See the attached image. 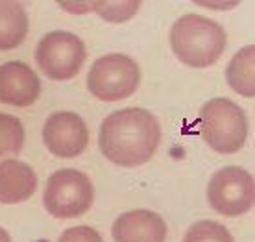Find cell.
<instances>
[{"label": "cell", "mask_w": 255, "mask_h": 242, "mask_svg": "<svg viewBox=\"0 0 255 242\" xmlns=\"http://www.w3.org/2000/svg\"><path fill=\"white\" fill-rule=\"evenodd\" d=\"M159 142V122L142 108H126L111 113L104 119L98 135L100 152L111 163L124 168L148 163Z\"/></svg>", "instance_id": "6da1fadb"}, {"label": "cell", "mask_w": 255, "mask_h": 242, "mask_svg": "<svg viewBox=\"0 0 255 242\" xmlns=\"http://www.w3.org/2000/svg\"><path fill=\"white\" fill-rule=\"evenodd\" d=\"M228 45V35L217 20L202 15H183L170 30V46L187 67L205 69L217 63Z\"/></svg>", "instance_id": "7a4b0ae2"}, {"label": "cell", "mask_w": 255, "mask_h": 242, "mask_svg": "<svg viewBox=\"0 0 255 242\" xmlns=\"http://www.w3.org/2000/svg\"><path fill=\"white\" fill-rule=\"evenodd\" d=\"M200 135L217 153H237L248 137L246 113L230 98H213L200 113Z\"/></svg>", "instance_id": "3957f363"}, {"label": "cell", "mask_w": 255, "mask_h": 242, "mask_svg": "<svg viewBox=\"0 0 255 242\" xmlns=\"http://www.w3.org/2000/svg\"><path fill=\"white\" fill-rule=\"evenodd\" d=\"M95 202V187L87 174L76 168H61L48 178L43 192L46 211L56 218H78Z\"/></svg>", "instance_id": "277c9868"}, {"label": "cell", "mask_w": 255, "mask_h": 242, "mask_svg": "<svg viewBox=\"0 0 255 242\" xmlns=\"http://www.w3.org/2000/svg\"><path fill=\"white\" fill-rule=\"evenodd\" d=\"M140 69L129 56L108 54L93 63L87 74V89L102 102H121L139 89Z\"/></svg>", "instance_id": "5b68a950"}, {"label": "cell", "mask_w": 255, "mask_h": 242, "mask_svg": "<svg viewBox=\"0 0 255 242\" xmlns=\"http://www.w3.org/2000/svg\"><path fill=\"white\" fill-rule=\"evenodd\" d=\"M87 50L78 35L63 30L46 33L35 48V63L54 82H67L80 74Z\"/></svg>", "instance_id": "8992f818"}, {"label": "cell", "mask_w": 255, "mask_h": 242, "mask_svg": "<svg viewBox=\"0 0 255 242\" xmlns=\"http://www.w3.org/2000/svg\"><path fill=\"white\" fill-rule=\"evenodd\" d=\"M254 178L241 166H224L207 185L211 209L224 217H241L254 205Z\"/></svg>", "instance_id": "52a82bcc"}, {"label": "cell", "mask_w": 255, "mask_h": 242, "mask_svg": "<svg viewBox=\"0 0 255 242\" xmlns=\"http://www.w3.org/2000/svg\"><path fill=\"white\" fill-rule=\"evenodd\" d=\"M43 140L48 152L61 159H72L89 144V129L83 119L72 111H58L46 119Z\"/></svg>", "instance_id": "ba28073f"}, {"label": "cell", "mask_w": 255, "mask_h": 242, "mask_svg": "<svg viewBox=\"0 0 255 242\" xmlns=\"http://www.w3.org/2000/svg\"><path fill=\"white\" fill-rule=\"evenodd\" d=\"M41 95V82L35 70L24 61L0 65V104L11 108H28Z\"/></svg>", "instance_id": "9c48e42d"}, {"label": "cell", "mask_w": 255, "mask_h": 242, "mask_svg": "<svg viewBox=\"0 0 255 242\" xmlns=\"http://www.w3.org/2000/svg\"><path fill=\"white\" fill-rule=\"evenodd\" d=\"M111 233L115 242H165L166 224L153 211L133 209L117 218Z\"/></svg>", "instance_id": "30bf717a"}, {"label": "cell", "mask_w": 255, "mask_h": 242, "mask_svg": "<svg viewBox=\"0 0 255 242\" xmlns=\"http://www.w3.org/2000/svg\"><path fill=\"white\" fill-rule=\"evenodd\" d=\"M37 191V176L30 165L17 159L0 163V204L15 205L26 202Z\"/></svg>", "instance_id": "8fae6325"}, {"label": "cell", "mask_w": 255, "mask_h": 242, "mask_svg": "<svg viewBox=\"0 0 255 242\" xmlns=\"http://www.w3.org/2000/svg\"><path fill=\"white\" fill-rule=\"evenodd\" d=\"M28 35V15L20 2L0 0V52L15 50Z\"/></svg>", "instance_id": "7c38bea8"}, {"label": "cell", "mask_w": 255, "mask_h": 242, "mask_svg": "<svg viewBox=\"0 0 255 242\" xmlns=\"http://www.w3.org/2000/svg\"><path fill=\"white\" fill-rule=\"evenodd\" d=\"M255 46L248 45L237 52L226 69V80L230 87L241 96L252 98L255 95Z\"/></svg>", "instance_id": "4fadbf2b"}, {"label": "cell", "mask_w": 255, "mask_h": 242, "mask_svg": "<svg viewBox=\"0 0 255 242\" xmlns=\"http://www.w3.org/2000/svg\"><path fill=\"white\" fill-rule=\"evenodd\" d=\"M24 146V126L13 115L0 113V159L17 155Z\"/></svg>", "instance_id": "5bb4252c"}, {"label": "cell", "mask_w": 255, "mask_h": 242, "mask_svg": "<svg viewBox=\"0 0 255 242\" xmlns=\"http://www.w3.org/2000/svg\"><path fill=\"white\" fill-rule=\"evenodd\" d=\"M183 242H233V235L224 224L200 220L187 230Z\"/></svg>", "instance_id": "9a60e30c"}, {"label": "cell", "mask_w": 255, "mask_h": 242, "mask_svg": "<svg viewBox=\"0 0 255 242\" xmlns=\"http://www.w3.org/2000/svg\"><path fill=\"white\" fill-rule=\"evenodd\" d=\"M89 6L95 9L104 20L108 22H126L133 17L140 7L139 0H128V2H89Z\"/></svg>", "instance_id": "2e32d148"}, {"label": "cell", "mask_w": 255, "mask_h": 242, "mask_svg": "<svg viewBox=\"0 0 255 242\" xmlns=\"http://www.w3.org/2000/svg\"><path fill=\"white\" fill-rule=\"evenodd\" d=\"M58 242H104L100 233L89 226H76L65 230Z\"/></svg>", "instance_id": "e0dca14e"}, {"label": "cell", "mask_w": 255, "mask_h": 242, "mask_svg": "<svg viewBox=\"0 0 255 242\" xmlns=\"http://www.w3.org/2000/svg\"><path fill=\"white\" fill-rule=\"evenodd\" d=\"M0 242H11V237L4 228H0Z\"/></svg>", "instance_id": "ac0fdd59"}]
</instances>
